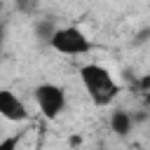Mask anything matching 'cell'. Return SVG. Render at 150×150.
Returning a JSON list of instances; mask_svg holds the SVG:
<instances>
[{"mask_svg":"<svg viewBox=\"0 0 150 150\" xmlns=\"http://www.w3.org/2000/svg\"><path fill=\"white\" fill-rule=\"evenodd\" d=\"M80 80H82L84 91L94 101V105H101V108L110 105L120 96V91H122V87L117 84V80L101 63H84L80 68Z\"/></svg>","mask_w":150,"mask_h":150,"instance_id":"cell-1","label":"cell"},{"mask_svg":"<svg viewBox=\"0 0 150 150\" xmlns=\"http://www.w3.org/2000/svg\"><path fill=\"white\" fill-rule=\"evenodd\" d=\"M47 45H49L54 52L63 54V56H82V54H89V52L94 49L89 35H87L82 28H77V26L56 28Z\"/></svg>","mask_w":150,"mask_h":150,"instance_id":"cell-2","label":"cell"},{"mask_svg":"<svg viewBox=\"0 0 150 150\" xmlns=\"http://www.w3.org/2000/svg\"><path fill=\"white\" fill-rule=\"evenodd\" d=\"M33 98L47 120H56L66 110V89L54 82H42L33 89Z\"/></svg>","mask_w":150,"mask_h":150,"instance_id":"cell-3","label":"cell"},{"mask_svg":"<svg viewBox=\"0 0 150 150\" xmlns=\"http://www.w3.org/2000/svg\"><path fill=\"white\" fill-rule=\"evenodd\" d=\"M0 117L7 120V122H23V120H28L26 103L12 89H0Z\"/></svg>","mask_w":150,"mask_h":150,"instance_id":"cell-4","label":"cell"},{"mask_svg":"<svg viewBox=\"0 0 150 150\" xmlns=\"http://www.w3.org/2000/svg\"><path fill=\"white\" fill-rule=\"evenodd\" d=\"M110 129L117 136H127L134 129V117L127 110H112V115H110Z\"/></svg>","mask_w":150,"mask_h":150,"instance_id":"cell-5","label":"cell"},{"mask_svg":"<svg viewBox=\"0 0 150 150\" xmlns=\"http://www.w3.org/2000/svg\"><path fill=\"white\" fill-rule=\"evenodd\" d=\"M56 28H59V26H56L52 19H38V21H35V35H38L40 40H45V42H49V38L54 35Z\"/></svg>","mask_w":150,"mask_h":150,"instance_id":"cell-6","label":"cell"},{"mask_svg":"<svg viewBox=\"0 0 150 150\" xmlns=\"http://www.w3.org/2000/svg\"><path fill=\"white\" fill-rule=\"evenodd\" d=\"M2 42H5V26L0 23V47H2Z\"/></svg>","mask_w":150,"mask_h":150,"instance_id":"cell-7","label":"cell"},{"mask_svg":"<svg viewBox=\"0 0 150 150\" xmlns=\"http://www.w3.org/2000/svg\"><path fill=\"white\" fill-rule=\"evenodd\" d=\"M23 2H30V0H16V5H23Z\"/></svg>","mask_w":150,"mask_h":150,"instance_id":"cell-8","label":"cell"}]
</instances>
